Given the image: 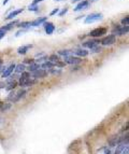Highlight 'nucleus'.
I'll return each mask as SVG.
<instances>
[{
    "label": "nucleus",
    "instance_id": "obj_1",
    "mask_svg": "<svg viewBox=\"0 0 129 154\" xmlns=\"http://www.w3.org/2000/svg\"><path fill=\"white\" fill-rule=\"evenodd\" d=\"M34 83V81L31 80L30 73L28 71H24L21 75V77L18 78V84L21 88H28V86H31Z\"/></svg>",
    "mask_w": 129,
    "mask_h": 154
},
{
    "label": "nucleus",
    "instance_id": "obj_12",
    "mask_svg": "<svg viewBox=\"0 0 129 154\" xmlns=\"http://www.w3.org/2000/svg\"><path fill=\"white\" fill-rule=\"evenodd\" d=\"M47 17H40L34 20V22H30V27H38L40 25H43L45 22H46Z\"/></svg>",
    "mask_w": 129,
    "mask_h": 154
},
{
    "label": "nucleus",
    "instance_id": "obj_11",
    "mask_svg": "<svg viewBox=\"0 0 129 154\" xmlns=\"http://www.w3.org/2000/svg\"><path fill=\"white\" fill-rule=\"evenodd\" d=\"M44 26V29H45V32L47 33V35H52V33L55 31V26L53 23H51V22H45V23L43 24Z\"/></svg>",
    "mask_w": 129,
    "mask_h": 154
},
{
    "label": "nucleus",
    "instance_id": "obj_41",
    "mask_svg": "<svg viewBox=\"0 0 129 154\" xmlns=\"http://www.w3.org/2000/svg\"><path fill=\"white\" fill-rule=\"evenodd\" d=\"M0 105H1V103H0Z\"/></svg>",
    "mask_w": 129,
    "mask_h": 154
},
{
    "label": "nucleus",
    "instance_id": "obj_14",
    "mask_svg": "<svg viewBox=\"0 0 129 154\" xmlns=\"http://www.w3.org/2000/svg\"><path fill=\"white\" fill-rule=\"evenodd\" d=\"M73 53H74V55H76V57H80V58L86 57L88 55V51H86L84 49H77L75 51H73Z\"/></svg>",
    "mask_w": 129,
    "mask_h": 154
},
{
    "label": "nucleus",
    "instance_id": "obj_36",
    "mask_svg": "<svg viewBox=\"0 0 129 154\" xmlns=\"http://www.w3.org/2000/svg\"><path fill=\"white\" fill-rule=\"evenodd\" d=\"M2 64H3V63H2V59L0 58V69H2Z\"/></svg>",
    "mask_w": 129,
    "mask_h": 154
},
{
    "label": "nucleus",
    "instance_id": "obj_3",
    "mask_svg": "<svg viewBox=\"0 0 129 154\" xmlns=\"http://www.w3.org/2000/svg\"><path fill=\"white\" fill-rule=\"evenodd\" d=\"M129 27L128 25H123V26H116L112 30V35L114 36H124L126 33H128Z\"/></svg>",
    "mask_w": 129,
    "mask_h": 154
},
{
    "label": "nucleus",
    "instance_id": "obj_22",
    "mask_svg": "<svg viewBox=\"0 0 129 154\" xmlns=\"http://www.w3.org/2000/svg\"><path fill=\"white\" fill-rule=\"evenodd\" d=\"M72 52L70 51V50H62V51H58V56H64V57H67L70 56Z\"/></svg>",
    "mask_w": 129,
    "mask_h": 154
},
{
    "label": "nucleus",
    "instance_id": "obj_4",
    "mask_svg": "<svg viewBox=\"0 0 129 154\" xmlns=\"http://www.w3.org/2000/svg\"><path fill=\"white\" fill-rule=\"evenodd\" d=\"M25 94H26V91L25 90H21L20 92H17V93L12 92L10 94V96L8 97V99L10 100V101H12L13 103H17L18 100H20L21 98H23L24 96H25Z\"/></svg>",
    "mask_w": 129,
    "mask_h": 154
},
{
    "label": "nucleus",
    "instance_id": "obj_32",
    "mask_svg": "<svg viewBox=\"0 0 129 154\" xmlns=\"http://www.w3.org/2000/svg\"><path fill=\"white\" fill-rule=\"evenodd\" d=\"M34 59H25V62H24V64H28V65H30V64H34Z\"/></svg>",
    "mask_w": 129,
    "mask_h": 154
},
{
    "label": "nucleus",
    "instance_id": "obj_19",
    "mask_svg": "<svg viewBox=\"0 0 129 154\" xmlns=\"http://www.w3.org/2000/svg\"><path fill=\"white\" fill-rule=\"evenodd\" d=\"M26 70V66L25 64H18V65H15V73H23L24 71Z\"/></svg>",
    "mask_w": 129,
    "mask_h": 154
},
{
    "label": "nucleus",
    "instance_id": "obj_38",
    "mask_svg": "<svg viewBox=\"0 0 129 154\" xmlns=\"http://www.w3.org/2000/svg\"><path fill=\"white\" fill-rule=\"evenodd\" d=\"M7 2H8V0H3V5H5Z\"/></svg>",
    "mask_w": 129,
    "mask_h": 154
},
{
    "label": "nucleus",
    "instance_id": "obj_21",
    "mask_svg": "<svg viewBox=\"0 0 129 154\" xmlns=\"http://www.w3.org/2000/svg\"><path fill=\"white\" fill-rule=\"evenodd\" d=\"M17 24H18L17 21H13V22H11V23H9L8 25H5V26H3V27H1V28H3L5 31H8V30H10V29H12L15 25H17Z\"/></svg>",
    "mask_w": 129,
    "mask_h": 154
},
{
    "label": "nucleus",
    "instance_id": "obj_29",
    "mask_svg": "<svg viewBox=\"0 0 129 154\" xmlns=\"http://www.w3.org/2000/svg\"><path fill=\"white\" fill-rule=\"evenodd\" d=\"M128 151H129V146H128V144H127V146H125L124 149L122 150L121 154H128Z\"/></svg>",
    "mask_w": 129,
    "mask_h": 154
},
{
    "label": "nucleus",
    "instance_id": "obj_10",
    "mask_svg": "<svg viewBox=\"0 0 129 154\" xmlns=\"http://www.w3.org/2000/svg\"><path fill=\"white\" fill-rule=\"evenodd\" d=\"M88 5H89V1H88V0H82L80 3H77L76 5L74 11L75 12H79V11L86 10V9L88 8Z\"/></svg>",
    "mask_w": 129,
    "mask_h": 154
},
{
    "label": "nucleus",
    "instance_id": "obj_26",
    "mask_svg": "<svg viewBox=\"0 0 129 154\" xmlns=\"http://www.w3.org/2000/svg\"><path fill=\"white\" fill-rule=\"evenodd\" d=\"M38 5H32V3H31L30 5H29L28 7V10L29 11H32V12H36V11H38Z\"/></svg>",
    "mask_w": 129,
    "mask_h": 154
},
{
    "label": "nucleus",
    "instance_id": "obj_15",
    "mask_svg": "<svg viewBox=\"0 0 129 154\" xmlns=\"http://www.w3.org/2000/svg\"><path fill=\"white\" fill-rule=\"evenodd\" d=\"M53 67H55V64L50 62V60H46V62H44L42 65H40V68H42L43 70H50V69H52Z\"/></svg>",
    "mask_w": 129,
    "mask_h": 154
},
{
    "label": "nucleus",
    "instance_id": "obj_16",
    "mask_svg": "<svg viewBox=\"0 0 129 154\" xmlns=\"http://www.w3.org/2000/svg\"><path fill=\"white\" fill-rule=\"evenodd\" d=\"M24 11V9L22 8V9H18V10H14V11H12V12L10 13V14H9L8 16H7V17H4L5 20H12L13 17H16V16L18 15V14H21L22 12H23Z\"/></svg>",
    "mask_w": 129,
    "mask_h": 154
},
{
    "label": "nucleus",
    "instance_id": "obj_28",
    "mask_svg": "<svg viewBox=\"0 0 129 154\" xmlns=\"http://www.w3.org/2000/svg\"><path fill=\"white\" fill-rule=\"evenodd\" d=\"M128 22H129V16H125V17L122 20V24H123V25H128Z\"/></svg>",
    "mask_w": 129,
    "mask_h": 154
},
{
    "label": "nucleus",
    "instance_id": "obj_34",
    "mask_svg": "<svg viewBox=\"0 0 129 154\" xmlns=\"http://www.w3.org/2000/svg\"><path fill=\"white\" fill-rule=\"evenodd\" d=\"M67 12H68V9H67V8H64V10L62 11V12H59V16H64Z\"/></svg>",
    "mask_w": 129,
    "mask_h": 154
},
{
    "label": "nucleus",
    "instance_id": "obj_40",
    "mask_svg": "<svg viewBox=\"0 0 129 154\" xmlns=\"http://www.w3.org/2000/svg\"><path fill=\"white\" fill-rule=\"evenodd\" d=\"M56 1H62V0H56Z\"/></svg>",
    "mask_w": 129,
    "mask_h": 154
},
{
    "label": "nucleus",
    "instance_id": "obj_37",
    "mask_svg": "<svg viewBox=\"0 0 129 154\" xmlns=\"http://www.w3.org/2000/svg\"><path fill=\"white\" fill-rule=\"evenodd\" d=\"M4 88V83H0V88Z\"/></svg>",
    "mask_w": 129,
    "mask_h": 154
},
{
    "label": "nucleus",
    "instance_id": "obj_31",
    "mask_svg": "<svg viewBox=\"0 0 129 154\" xmlns=\"http://www.w3.org/2000/svg\"><path fill=\"white\" fill-rule=\"evenodd\" d=\"M5 32H7V31H5L4 29H3V28H0V39H2L3 37L5 36Z\"/></svg>",
    "mask_w": 129,
    "mask_h": 154
},
{
    "label": "nucleus",
    "instance_id": "obj_2",
    "mask_svg": "<svg viewBox=\"0 0 129 154\" xmlns=\"http://www.w3.org/2000/svg\"><path fill=\"white\" fill-rule=\"evenodd\" d=\"M103 18V15L101 13H90L89 15L85 17V24H93L95 22L101 21Z\"/></svg>",
    "mask_w": 129,
    "mask_h": 154
},
{
    "label": "nucleus",
    "instance_id": "obj_18",
    "mask_svg": "<svg viewBox=\"0 0 129 154\" xmlns=\"http://www.w3.org/2000/svg\"><path fill=\"white\" fill-rule=\"evenodd\" d=\"M26 69L28 70L29 72H34V71H36V70H38V69H40V64H38V63H36L34 62V64H30L29 65Z\"/></svg>",
    "mask_w": 129,
    "mask_h": 154
},
{
    "label": "nucleus",
    "instance_id": "obj_8",
    "mask_svg": "<svg viewBox=\"0 0 129 154\" xmlns=\"http://www.w3.org/2000/svg\"><path fill=\"white\" fill-rule=\"evenodd\" d=\"M31 75H32V77H34V79H43V78H45L47 75V71L40 68V69L36 70V71L31 72Z\"/></svg>",
    "mask_w": 129,
    "mask_h": 154
},
{
    "label": "nucleus",
    "instance_id": "obj_39",
    "mask_svg": "<svg viewBox=\"0 0 129 154\" xmlns=\"http://www.w3.org/2000/svg\"><path fill=\"white\" fill-rule=\"evenodd\" d=\"M72 2H76V1H80V0H71Z\"/></svg>",
    "mask_w": 129,
    "mask_h": 154
},
{
    "label": "nucleus",
    "instance_id": "obj_23",
    "mask_svg": "<svg viewBox=\"0 0 129 154\" xmlns=\"http://www.w3.org/2000/svg\"><path fill=\"white\" fill-rule=\"evenodd\" d=\"M11 107H12L11 103H1V105H0V110L2 111V112H7Z\"/></svg>",
    "mask_w": 129,
    "mask_h": 154
},
{
    "label": "nucleus",
    "instance_id": "obj_25",
    "mask_svg": "<svg viewBox=\"0 0 129 154\" xmlns=\"http://www.w3.org/2000/svg\"><path fill=\"white\" fill-rule=\"evenodd\" d=\"M49 59H50V62H52V63H56V62H58L59 60V56L58 55H56V54H53V55H51V56L49 57Z\"/></svg>",
    "mask_w": 129,
    "mask_h": 154
},
{
    "label": "nucleus",
    "instance_id": "obj_7",
    "mask_svg": "<svg viewBox=\"0 0 129 154\" xmlns=\"http://www.w3.org/2000/svg\"><path fill=\"white\" fill-rule=\"evenodd\" d=\"M81 62H82V58L76 57V56H71V55L64 58V64H69V65H77V64H80Z\"/></svg>",
    "mask_w": 129,
    "mask_h": 154
},
{
    "label": "nucleus",
    "instance_id": "obj_9",
    "mask_svg": "<svg viewBox=\"0 0 129 154\" xmlns=\"http://www.w3.org/2000/svg\"><path fill=\"white\" fill-rule=\"evenodd\" d=\"M82 46L83 48H86V49L90 50V51H93V50H95L97 46H99V44L97 41L90 40V41H86V42H84V43H82Z\"/></svg>",
    "mask_w": 129,
    "mask_h": 154
},
{
    "label": "nucleus",
    "instance_id": "obj_33",
    "mask_svg": "<svg viewBox=\"0 0 129 154\" xmlns=\"http://www.w3.org/2000/svg\"><path fill=\"white\" fill-rule=\"evenodd\" d=\"M58 12H59V8H56V9H54V10L52 11L50 15H55V14H57Z\"/></svg>",
    "mask_w": 129,
    "mask_h": 154
},
{
    "label": "nucleus",
    "instance_id": "obj_17",
    "mask_svg": "<svg viewBox=\"0 0 129 154\" xmlns=\"http://www.w3.org/2000/svg\"><path fill=\"white\" fill-rule=\"evenodd\" d=\"M31 48H32L31 44H28V45H23V46H21V48H18L17 53L18 54H21V55H24V54H26V53L28 52V50L31 49Z\"/></svg>",
    "mask_w": 129,
    "mask_h": 154
},
{
    "label": "nucleus",
    "instance_id": "obj_6",
    "mask_svg": "<svg viewBox=\"0 0 129 154\" xmlns=\"http://www.w3.org/2000/svg\"><path fill=\"white\" fill-rule=\"evenodd\" d=\"M116 42V36H114V35H108L106 37H104V38L102 39L100 41V43L102 44V45H112V44H114Z\"/></svg>",
    "mask_w": 129,
    "mask_h": 154
},
{
    "label": "nucleus",
    "instance_id": "obj_35",
    "mask_svg": "<svg viewBox=\"0 0 129 154\" xmlns=\"http://www.w3.org/2000/svg\"><path fill=\"white\" fill-rule=\"evenodd\" d=\"M41 1H43V0H34V1H32V5H38V3L41 2Z\"/></svg>",
    "mask_w": 129,
    "mask_h": 154
},
{
    "label": "nucleus",
    "instance_id": "obj_24",
    "mask_svg": "<svg viewBox=\"0 0 129 154\" xmlns=\"http://www.w3.org/2000/svg\"><path fill=\"white\" fill-rule=\"evenodd\" d=\"M17 25V27L20 28H28L30 27V22H22V23H18Z\"/></svg>",
    "mask_w": 129,
    "mask_h": 154
},
{
    "label": "nucleus",
    "instance_id": "obj_27",
    "mask_svg": "<svg viewBox=\"0 0 129 154\" xmlns=\"http://www.w3.org/2000/svg\"><path fill=\"white\" fill-rule=\"evenodd\" d=\"M50 72H51L52 75H60V73H62V70L60 69H53V68H52V69H50Z\"/></svg>",
    "mask_w": 129,
    "mask_h": 154
},
{
    "label": "nucleus",
    "instance_id": "obj_5",
    "mask_svg": "<svg viewBox=\"0 0 129 154\" xmlns=\"http://www.w3.org/2000/svg\"><path fill=\"white\" fill-rule=\"evenodd\" d=\"M106 31L108 30H106V28H104V27H98V28H95L90 31V32L88 33V36L93 37V38H99V37H102L103 35H106Z\"/></svg>",
    "mask_w": 129,
    "mask_h": 154
},
{
    "label": "nucleus",
    "instance_id": "obj_30",
    "mask_svg": "<svg viewBox=\"0 0 129 154\" xmlns=\"http://www.w3.org/2000/svg\"><path fill=\"white\" fill-rule=\"evenodd\" d=\"M64 63H62V62H59V60H58V62H56L55 63V66L56 67H59V68H62V67H64Z\"/></svg>",
    "mask_w": 129,
    "mask_h": 154
},
{
    "label": "nucleus",
    "instance_id": "obj_13",
    "mask_svg": "<svg viewBox=\"0 0 129 154\" xmlns=\"http://www.w3.org/2000/svg\"><path fill=\"white\" fill-rule=\"evenodd\" d=\"M14 69H15V65L14 64L10 65L8 68H4V70L2 72V78H8L9 75H11V73L14 71Z\"/></svg>",
    "mask_w": 129,
    "mask_h": 154
},
{
    "label": "nucleus",
    "instance_id": "obj_20",
    "mask_svg": "<svg viewBox=\"0 0 129 154\" xmlns=\"http://www.w3.org/2000/svg\"><path fill=\"white\" fill-rule=\"evenodd\" d=\"M17 85V82L16 81H12V82H8L7 83V86H5V90L7 91H13L16 88Z\"/></svg>",
    "mask_w": 129,
    "mask_h": 154
}]
</instances>
